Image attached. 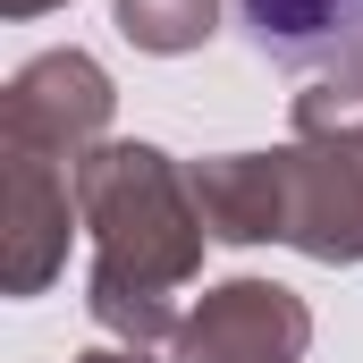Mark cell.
Segmentation results:
<instances>
[{
	"label": "cell",
	"mask_w": 363,
	"mask_h": 363,
	"mask_svg": "<svg viewBox=\"0 0 363 363\" xmlns=\"http://www.w3.org/2000/svg\"><path fill=\"white\" fill-rule=\"evenodd\" d=\"M237 26L287 77H363V0H237Z\"/></svg>",
	"instance_id": "1"
}]
</instances>
